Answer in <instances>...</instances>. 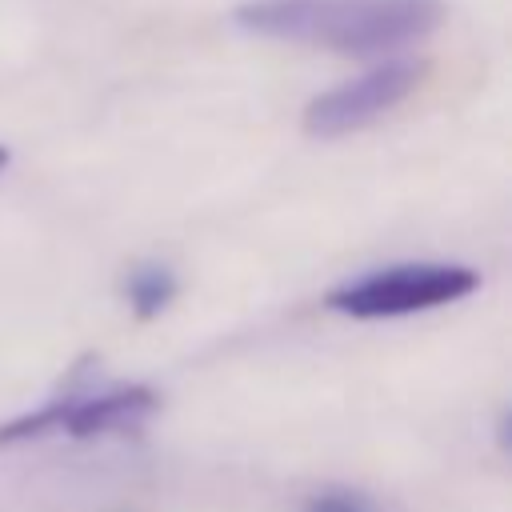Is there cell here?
Instances as JSON below:
<instances>
[{"label":"cell","mask_w":512,"mask_h":512,"mask_svg":"<svg viewBox=\"0 0 512 512\" xmlns=\"http://www.w3.org/2000/svg\"><path fill=\"white\" fill-rule=\"evenodd\" d=\"M304 512H376V504L352 488H320L308 496Z\"/></svg>","instance_id":"obj_6"},{"label":"cell","mask_w":512,"mask_h":512,"mask_svg":"<svg viewBox=\"0 0 512 512\" xmlns=\"http://www.w3.org/2000/svg\"><path fill=\"white\" fill-rule=\"evenodd\" d=\"M424 68L412 60H384L376 68H368L356 80H344L328 92H320L316 100H308L304 108V132L316 140H336L348 132H360L368 124H376L380 116H388L396 104H404L416 84H420Z\"/></svg>","instance_id":"obj_4"},{"label":"cell","mask_w":512,"mask_h":512,"mask_svg":"<svg viewBox=\"0 0 512 512\" xmlns=\"http://www.w3.org/2000/svg\"><path fill=\"white\" fill-rule=\"evenodd\" d=\"M480 288V272L448 260H408L364 272L328 292V308L352 320H396L456 304Z\"/></svg>","instance_id":"obj_2"},{"label":"cell","mask_w":512,"mask_h":512,"mask_svg":"<svg viewBox=\"0 0 512 512\" xmlns=\"http://www.w3.org/2000/svg\"><path fill=\"white\" fill-rule=\"evenodd\" d=\"M176 292H180V284L168 264H136L124 280V300L140 320L160 316L176 300Z\"/></svg>","instance_id":"obj_5"},{"label":"cell","mask_w":512,"mask_h":512,"mask_svg":"<svg viewBox=\"0 0 512 512\" xmlns=\"http://www.w3.org/2000/svg\"><path fill=\"white\" fill-rule=\"evenodd\" d=\"M160 408V396L148 384H116L84 396H56L36 412L12 416L0 424V444H24L44 436H68V440H92L108 432H128L144 424Z\"/></svg>","instance_id":"obj_3"},{"label":"cell","mask_w":512,"mask_h":512,"mask_svg":"<svg viewBox=\"0 0 512 512\" xmlns=\"http://www.w3.org/2000/svg\"><path fill=\"white\" fill-rule=\"evenodd\" d=\"M4 168H8V148L0 144V172H4Z\"/></svg>","instance_id":"obj_7"},{"label":"cell","mask_w":512,"mask_h":512,"mask_svg":"<svg viewBox=\"0 0 512 512\" xmlns=\"http://www.w3.org/2000/svg\"><path fill=\"white\" fill-rule=\"evenodd\" d=\"M232 20L264 40L308 44L336 56H388L444 24L440 0H248Z\"/></svg>","instance_id":"obj_1"}]
</instances>
